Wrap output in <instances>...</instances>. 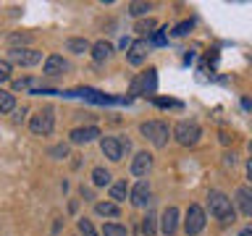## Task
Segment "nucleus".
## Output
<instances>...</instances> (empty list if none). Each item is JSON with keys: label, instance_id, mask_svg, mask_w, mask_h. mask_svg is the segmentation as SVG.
<instances>
[{"label": "nucleus", "instance_id": "obj_7", "mask_svg": "<svg viewBox=\"0 0 252 236\" xmlns=\"http://www.w3.org/2000/svg\"><path fill=\"white\" fill-rule=\"evenodd\" d=\"M208 223V215H205V207L202 205H189L187 207V215H184V234L187 236H197Z\"/></svg>", "mask_w": 252, "mask_h": 236}, {"label": "nucleus", "instance_id": "obj_11", "mask_svg": "<svg viewBox=\"0 0 252 236\" xmlns=\"http://www.w3.org/2000/svg\"><path fill=\"white\" fill-rule=\"evenodd\" d=\"M68 71V60H63L61 55H47L42 63V74L45 76H63Z\"/></svg>", "mask_w": 252, "mask_h": 236}, {"label": "nucleus", "instance_id": "obj_14", "mask_svg": "<svg viewBox=\"0 0 252 236\" xmlns=\"http://www.w3.org/2000/svg\"><path fill=\"white\" fill-rule=\"evenodd\" d=\"M236 205H239V212L242 215H252V192L250 186H239L236 189Z\"/></svg>", "mask_w": 252, "mask_h": 236}, {"label": "nucleus", "instance_id": "obj_15", "mask_svg": "<svg viewBox=\"0 0 252 236\" xmlns=\"http://www.w3.org/2000/svg\"><path fill=\"white\" fill-rule=\"evenodd\" d=\"M139 87H142V94L155 92V68H150L147 74H142V76H139V82H134L131 92H139Z\"/></svg>", "mask_w": 252, "mask_h": 236}, {"label": "nucleus", "instance_id": "obj_22", "mask_svg": "<svg viewBox=\"0 0 252 236\" xmlns=\"http://www.w3.org/2000/svg\"><path fill=\"white\" fill-rule=\"evenodd\" d=\"M155 231H158V215L147 210V215L142 218V234H145V236H153Z\"/></svg>", "mask_w": 252, "mask_h": 236}, {"label": "nucleus", "instance_id": "obj_29", "mask_svg": "<svg viewBox=\"0 0 252 236\" xmlns=\"http://www.w3.org/2000/svg\"><path fill=\"white\" fill-rule=\"evenodd\" d=\"M13 74V68H11V63L8 60H0V82H8Z\"/></svg>", "mask_w": 252, "mask_h": 236}, {"label": "nucleus", "instance_id": "obj_17", "mask_svg": "<svg viewBox=\"0 0 252 236\" xmlns=\"http://www.w3.org/2000/svg\"><path fill=\"white\" fill-rule=\"evenodd\" d=\"M94 212H97V215H102V218H118V215H121V207H118L116 202L105 200V202H97V205H94Z\"/></svg>", "mask_w": 252, "mask_h": 236}, {"label": "nucleus", "instance_id": "obj_32", "mask_svg": "<svg viewBox=\"0 0 252 236\" xmlns=\"http://www.w3.org/2000/svg\"><path fill=\"white\" fill-rule=\"evenodd\" d=\"M153 42H155V45H165V34H163V31H155V34H153Z\"/></svg>", "mask_w": 252, "mask_h": 236}, {"label": "nucleus", "instance_id": "obj_25", "mask_svg": "<svg viewBox=\"0 0 252 236\" xmlns=\"http://www.w3.org/2000/svg\"><path fill=\"white\" fill-rule=\"evenodd\" d=\"M155 27H158L155 19H142V21H137V27H134V29H137L139 34H153Z\"/></svg>", "mask_w": 252, "mask_h": 236}, {"label": "nucleus", "instance_id": "obj_4", "mask_svg": "<svg viewBox=\"0 0 252 236\" xmlns=\"http://www.w3.org/2000/svg\"><path fill=\"white\" fill-rule=\"evenodd\" d=\"M100 149H102V155H105L110 163H118V160H124V155L131 149V142L126 137H102L100 139Z\"/></svg>", "mask_w": 252, "mask_h": 236}, {"label": "nucleus", "instance_id": "obj_28", "mask_svg": "<svg viewBox=\"0 0 252 236\" xmlns=\"http://www.w3.org/2000/svg\"><path fill=\"white\" fill-rule=\"evenodd\" d=\"M192 27H194L192 21H181V24H176V27H173V37H184V34H189V31H192Z\"/></svg>", "mask_w": 252, "mask_h": 236}, {"label": "nucleus", "instance_id": "obj_16", "mask_svg": "<svg viewBox=\"0 0 252 236\" xmlns=\"http://www.w3.org/2000/svg\"><path fill=\"white\" fill-rule=\"evenodd\" d=\"M90 53H92V58L97 60V63H102V60H108L110 55H113V45L105 42V39H100V42L90 45Z\"/></svg>", "mask_w": 252, "mask_h": 236}, {"label": "nucleus", "instance_id": "obj_12", "mask_svg": "<svg viewBox=\"0 0 252 236\" xmlns=\"http://www.w3.org/2000/svg\"><path fill=\"white\" fill-rule=\"evenodd\" d=\"M176 228H179V210L173 207V205H168V207L163 210V215H160V231L165 236H173Z\"/></svg>", "mask_w": 252, "mask_h": 236}, {"label": "nucleus", "instance_id": "obj_26", "mask_svg": "<svg viewBox=\"0 0 252 236\" xmlns=\"http://www.w3.org/2000/svg\"><path fill=\"white\" fill-rule=\"evenodd\" d=\"M147 11H153V3H139V0L137 3H129V13L131 16H145Z\"/></svg>", "mask_w": 252, "mask_h": 236}, {"label": "nucleus", "instance_id": "obj_9", "mask_svg": "<svg viewBox=\"0 0 252 236\" xmlns=\"http://www.w3.org/2000/svg\"><path fill=\"white\" fill-rule=\"evenodd\" d=\"M150 197H153V189H150V181H137V186L129 189V200L134 207H147V202H150Z\"/></svg>", "mask_w": 252, "mask_h": 236}, {"label": "nucleus", "instance_id": "obj_8", "mask_svg": "<svg viewBox=\"0 0 252 236\" xmlns=\"http://www.w3.org/2000/svg\"><path fill=\"white\" fill-rule=\"evenodd\" d=\"M147 39H134V42L126 47V60H129V66H142V63L147 60Z\"/></svg>", "mask_w": 252, "mask_h": 236}, {"label": "nucleus", "instance_id": "obj_24", "mask_svg": "<svg viewBox=\"0 0 252 236\" xmlns=\"http://www.w3.org/2000/svg\"><path fill=\"white\" fill-rule=\"evenodd\" d=\"M102 236H126V226H121V223H105V226H102Z\"/></svg>", "mask_w": 252, "mask_h": 236}, {"label": "nucleus", "instance_id": "obj_2", "mask_svg": "<svg viewBox=\"0 0 252 236\" xmlns=\"http://www.w3.org/2000/svg\"><path fill=\"white\" fill-rule=\"evenodd\" d=\"M139 134L145 137L153 147H165L168 145V139H171V129H168V123H163V121H145V123H139Z\"/></svg>", "mask_w": 252, "mask_h": 236}, {"label": "nucleus", "instance_id": "obj_6", "mask_svg": "<svg viewBox=\"0 0 252 236\" xmlns=\"http://www.w3.org/2000/svg\"><path fill=\"white\" fill-rule=\"evenodd\" d=\"M53 126H55V110L50 105L39 108L37 113L29 118V129H32V134H37V137H47V134L53 131Z\"/></svg>", "mask_w": 252, "mask_h": 236}, {"label": "nucleus", "instance_id": "obj_30", "mask_svg": "<svg viewBox=\"0 0 252 236\" xmlns=\"http://www.w3.org/2000/svg\"><path fill=\"white\" fill-rule=\"evenodd\" d=\"M29 87H34V79H16L13 82V89H29Z\"/></svg>", "mask_w": 252, "mask_h": 236}, {"label": "nucleus", "instance_id": "obj_18", "mask_svg": "<svg viewBox=\"0 0 252 236\" xmlns=\"http://www.w3.org/2000/svg\"><path fill=\"white\" fill-rule=\"evenodd\" d=\"M66 50L74 55H84V53H90V42L84 37H71V39H66Z\"/></svg>", "mask_w": 252, "mask_h": 236}, {"label": "nucleus", "instance_id": "obj_1", "mask_svg": "<svg viewBox=\"0 0 252 236\" xmlns=\"http://www.w3.org/2000/svg\"><path fill=\"white\" fill-rule=\"evenodd\" d=\"M208 210L216 220H220V223H231L234 220V205L223 192H218V189H213L208 194Z\"/></svg>", "mask_w": 252, "mask_h": 236}, {"label": "nucleus", "instance_id": "obj_19", "mask_svg": "<svg viewBox=\"0 0 252 236\" xmlns=\"http://www.w3.org/2000/svg\"><path fill=\"white\" fill-rule=\"evenodd\" d=\"M110 178H113V176H110L108 168H102V165L92 168V184H94V186H110V184H113Z\"/></svg>", "mask_w": 252, "mask_h": 236}, {"label": "nucleus", "instance_id": "obj_20", "mask_svg": "<svg viewBox=\"0 0 252 236\" xmlns=\"http://www.w3.org/2000/svg\"><path fill=\"white\" fill-rule=\"evenodd\" d=\"M126 197H129V186H126V181H116V184H110V202H124Z\"/></svg>", "mask_w": 252, "mask_h": 236}, {"label": "nucleus", "instance_id": "obj_31", "mask_svg": "<svg viewBox=\"0 0 252 236\" xmlns=\"http://www.w3.org/2000/svg\"><path fill=\"white\" fill-rule=\"evenodd\" d=\"M29 39H32V34H13L11 37V47H24V42H29Z\"/></svg>", "mask_w": 252, "mask_h": 236}, {"label": "nucleus", "instance_id": "obj_13", "mask_svg": "<svg viewBox=\"0 0 252 236\" xmlns=\"http://www.w3.org/2000/svg\"><path fill=\"white\" fill-rule=\"evenodd\" d=\"M150 168H153V155L150 152H137L134 155V160H131V176H137V178H145Z\"/></svg>", "mask_w": 252, "mask_h": 236}, {"label": "nucleus", "instance_id": "obj_21", "mask_svg": "<svg viewBox=\"0 0 252 236\" xmlns=\"http://www.w3.org/2000/svg\"><path fill=\"white\" fill-rule=\"evenodd\" d=\"M13 108H16V97H13V92L0 89V113H13Z\"/></svg>", "mask_w": 252, "mask_h": 236}, {"label": "nucleus", "instance_id": "obj_27", "mask_svg": "<svg viewBox=\"0 0 252 236\" xmlns=\"http://www.w3.org/2000/svg\"><path fill=\"white\" fill-rule=\"evenodd\" d=\"M47 155L55 157V160H63V157H68V145H55L47 149Z\"/></svg>", "mask_w": 252, "mask_h": 236}, {"label": "nucleus", "instance_id": "obj_10", "mask_svg": "<svg viewBox=\"0 0 252 236\" xmlns=\"http://www.w3.org/2000/svg\"><path fill=\"white\" fill-rule=\"evenodd\" d=\"M97 137H102L97 126H79V129H74L68 134L71 145H90V142H94Z\"/></svg>", "mask_w": 252, "mask_h": 236}, {"label": "nucleus", "instance_id": "obj_3", "mask_svg": "<svg viewBox=\"0 0 252 236\" xmlns=\"http://www.w3.org/2000/svg\"><path fill=\"white\" fill-rule=\"evenodd\" d=\"M171 137L176 139L181 147H194L197 142H200V137H202V129L194 121H179L171 129Z\"/></svg>", "mask_w": 252, "mask_h": 236}, {"label": "nucleus", "instance_id": "obj_23", "mask_svg": "<svg viewBox=\"0 0 252 236\" xmlns=\"http://www.w3.org/2000/svg\"><path fill=\"white\" fill-rule=\"evenodd\" d=\"M76 228H79V236H100L97 228L92 226V220H87V218H79L76 220Z\"/></svg>", "mask_w": 252, "mask_h": 236}, {"label": "nucleus", "instance_id": "obj_5", "mask_svg": "<svg viewBox=\"0 0 252 236\" xmlns=\"http://www.w3.org/2000/svg\"><path fill=\"white\" fill-rule=\"evenodd\" d=\"M5 60L11 63V68H13V66L32 68V66H37V63H42V53L34 50V47H11Z\"/></svg>", "mask_w": 252, "mask_h": 236}]
</instances>
